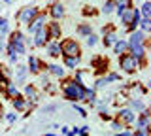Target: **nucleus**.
Returning <instances> with one entry per match:
<instances>
[{"label": "nucleus", "instance_id": "obj_1", "mask_svg": "<svg viewBox=\"0 0 151 136\" xmlns=\"http://www.w3.org/2000/svg\"><path fill=\"white\" fill-rule=\"evenodd\" d=\"M63 93H64V96L68 98V100L78 102V100H83L85 87H83V83L76 81V79H70V81H66L63 85Z\"/></svg>", "mask_w": 151, "mask_h": 136}, {"label": "nucleus", "instance_id": "obj_2", "mask_svg": "<svg viewBox=\"0 0 151 136\" xmlns=\"http://www.w3.org/2000/svg\"><path fill=\"white\" fill-rule=\"evenodd\" d=\"M9 47H13V51H15L17 55L27 53V47H25V36H23L19 30H15V32H12V34H9Z\"/></svg>", "mask_w": 151, "mask_h": 136}, {"label": "nucleus", "instance_id": "obj_3", "mask_svg": "<svg viewBox=\"0 0 151 136\" xmlns=\"http://www.w3.org/2000/svg\"><path fill=\"white\" fill-rule=\"evenodd\" d=\"M140 63H142V60L134 59L132 55H127V53H123L121 59H119V66L125 70V72H134V70H138Z\"/></svg>", "mask_w": 151, "mask_h": 136}, {"label": "nucleus", "instance_id": "obj_4", "mask_svg": "<svg viewBox=\"0 0 151 136\" xmlns=\"http://www.w3.org/2000/svg\"><path fill=\"white\" fill-rule=\"evenodd\" d=\"M60 51L64 57H79V45L76 40H64L60 44Z\"/></svg>", "mask_w": 151, "mask_h": 136}, {"label": "nucleus", "instance_id": "obj_5", "mask_svg": "<svg viewBox=\"0 0 151 136\" xmlns=\"http://www.w3.org/2000/svg\"><path fill=\"white\" fill-rule=\"evenodd\" d=\"M36 15H38V8H34V6H27V8H23V10L17 13V19H19V23L27 25V23H30Z\"/></svg>", "mask_w": 151, "mask_h": 136}, {"label": "nucleus", "instance_id": "obj_6", "mask_svg": "<svg viewBox=\"0 0 151 136\" xmlns=\"http://www.w3.org/2000/svg\"><path fill=\"white\" fill-rule=\"evenodd\" d=\"M49 42V36H47V29L45 27H42L40 30L34 32V40H32V44L36 45V47H44V45Z\"/></svg>", "mask_w": 151, "mask_h": 136}, {"label": "nucleus", "instance_id": "obj_7", "mask_svg": "<svg viewBox=\"0 0 151 136\" xmlns=\"http://www.w3.org/2000/svg\"><path fill=\"white\" fill-rule=\"evenodd\" d=\"M42 27H45V13H38V15L28 23V32L30 34H34L36 30H40Z\"/></svg>", "mask_w": 151, "mask_h": 136}, {"label": "nucleus", "instance_id": "obj_8", "mask_svg": "<svg viewBox=\"0 0 151 136\" xmlns=\"http://www.w3.org/2000/svg\"><path fill=\"white\" fill-rule=\"evenodd\" d=\"M144 42H145V32L134 30L130 34V40L127 42V45H129V49H130V47H134V45H144Z\"/></svg>", "mask_w": 151, "mask_h": 136}, {"label": "nucleus", "instance_id": "obj_9", "mask_svg": "<svg viewBox=\"0 0 151 136\" xmlns=\"http://www.w3.org/2000/svg\"><path fill=\"white\" fill-rule=\"evenodd\" d=\"M47 53H49L51 57H60V55H63V51H60V42L59 40L47 42Z\"/></svg>", "mask_w": 151, "mask_h": 136}, {"label": "nucleus", "instance_id": "obj_10", "mask_svg": "<svg viewBox=\"0 0 151 136\" xmlns=\"http://www.w3.org/2000/svg\"><path fill=\"white\" fill-rule=\"evenodd\" d=\"M136 129H149V112L142 110L140 117H136Z\"/></svg>", "mask_w": 151, "mask_h": 136}, {"label": "nucleus", "instance_id": "obj_11", "mask_svg": "<svg viewBox=\"0 0 151 136\" xmlns=\"http://www.w3.org/2000/svg\"><path fill=\"white\" fill-rule=\"evenodd\" d=\"M47 29V36H49V40H57V38H60V25L57 21L53 23H49V27H45Z\"/></svg>", "mask_w": 151, "mask_h": 136}, {"label": "nucleus", "instance_id": "obj_12", "mask_svg": "<svg viewBox=\"0 0 151 136\" xmlns=\"http://www.w3.org/2000/svg\"><path fill=\"white\" fill-rule=\"evenodd\" d=\"M119 119L123 123H134L136 121V114L129 108H125V110H119Z\"/></svg>", "mask_w": 151, "mask_h": 136}, {"label": "nucleus", "instance_id": "obj_13", "mask_svg": "<svg viewBox=\"0 0 151 136\" xmlns=\"http://www.w3.org/2000/svg\"><path fill=\"white\" fill-rule=\"evenodd\" d=\"M49 13H51V17L57 21V19H60V17L64 15V6L60 2H55L53 6H51V10H49Z\"/></svg>", "mask_w": 151, "mask_h": 136}, {"label": "nucleus", "instance_id": "obj_14", "mask_svg": "<svg viewBox=\"0 0 151 136\" xmlns=\"http://www.w3.org/2000/svg\"><path fill=\"white\" fill-rule=\"evenodd\" d=\"M40 68H42V63H40V59H38V57H34V55H30V57H28V66H27V70H30V72L38 74V72H40Z\"/></svg>", "mask_w": 151, "mask_h": 136}, {"label": "nucleus", "instance_id": "obj_15", "mask_svg": "<svg viewBox=\"0 0 151 136\" xmlns=\"http://www.w3.org/2000/svg\"><path fill=\"white\" fill-rule=\"evenodd\" d=\"M104 34H106V36H104V40H102V44H104V45H106V47H110V45H113V44H115V42H117V40H119V38H117V34H115V32H111V30H108V32H104Z\"/></svg>", "mask_w": 151, "mask_h": 136}, {"label": "nucleus", "instance_id": "obj_16", "mask_svg": "<svg viewBox=\"0 0 151 136\" xmlns=\"http://www.w3.org/2000/svg\"><path fill=\"white\" fill-rule=\"evenodd\" d=\"M127 49H129V45H127V42H125V40H117L115 44H113V51H115L117 55L127 53Z\"/></svg>", "mask_w": 151, "mask_h": 136}, {"label": "nucleus", "instance_id": "obj_17", "mask_svg": "<svg viewBox=\"0 0 151 136\" xmlns=\"http://www.w3.org/2000/svg\"><path fill=\"white\" fill-rule=\"evenodd\" d=\"M78 34H79V36H85V38H87L89 34H93L91 23H81V25L78 27Z\"/></svg>", "mask_w": 151, "mask_h": 136}, {"label": "nucleus", "instance_id": "obj_18", "mask_svg": "<svg viewBox=\"0 0 151 136\" xmlns=\"http://www.w3.org/2000/svg\"><path fill=\"white\" fill-rule=\"evenodd\" d=\"M49 72L53 74V76H57V78H63L64 76V68L63 66H59V64H49Z\"/></svg>", "mask_w": 151, "mask_h": 136}, {"label": "nucleus", "instance_id": "obj_19", "mask_svg": "<svg viewBox=\"0 0 151 136\" xmlns=\"http://www.w3.org/2000/svg\"><path fill=\"white\" fill-rule=\"evenodd\" d=\"M64 64L68 68H78L79 66V57H64Z\"/></svg>", "mask_w": 151, "mask_h": 136}, {"label": "nucleus", "instance_id": "obj_20", "mask_svg": "<svg viewBox=\"0 0 151 136\" xmlns=\"http://www.w3.org/2000/svg\"><path fill=\"white\" fill-rule=\"evenodd\" d=\"M129 104H130V108H132V110H138V112H142V110H145L144 102H142L140 98H130V100H129Z\"/></svg>", "mask_w": 151, "mask_h": 136}, {"label": "nucleus", "instance_id": "obj_21", "mask_svg": "<svg viewBox=\"0 0 151 136\" xmlns=\"http://www.w3.org/2000/svg\"><path fill=\"white\" fill-rule=\"evenodd\" d=\"M6 95L9 96V98H15V96H19V91H17V87H15V83H6Z\"/></svg>", "mask_w": 151, "mask_h": 136}, {"label": "nucleus", "instance_id": "obj_22", "mask_svg": "<svg viewBox=\"0 0 151 136\" xmlns=\"http://www.w3.org/2000/svg\"><path fill=\"white\" fill-rule=\"evenodd\" d=\"M27 72H28L27 66H23V64H21V66H17V68H15V78H17V81H23V79H25V76H27Z\"/></svg>", "mask_w": 151, "mask_h": 136}, {"label": "nucleus", "instance_id": "obj_23", "mask_svg": "<svg viewBox=\"0 0 151 136\" xmlns=\"http://www.w3.org/2000/svg\"><path fill=\"white\" fill-rule=\"evenodd\" d=\"M25 95H27L28 98H32L34 102L38 100V91H36V89L32 87V85H27V87H25Z\"/></svg>", "mask_w": 151, "mask_h": 136}, {"label": "nucleus", "instance_id": "obj_24", "mask_svg": "<svg viewBox=\"0 0 151 136\" xmlns=\"http://www.w3.org/2000/svg\"><path fill=\"white\" fill-rule=\"evenodd\" d=\"M140 17H147V19H151V4L145 0V4L142 6V12H140Z\"/></svg>", "mask_w": 151, "mask_h": 136}, {"label": "nucleus", "instance_id": "obj_25", "mask_svg": "<svg viewBox=\"0 0 151 136\" xmlns=\"http://www.w3.org/2000/svg\"><path fill=\"white\" fill-rule=\"evenodd\" d=\"M27 106H28V102L25 98H15V100H13V108H15V110H25Z\"/></svg>", "mask_w": 151, "mask_h": 136}, {"label": "nucleus", "instance_id": "obj_26", "mask_svg": "<svg viewBox=\"0 0 151 136\" xmlns=\"http://www.w3.org/2000/svg\"><path fill=\"white\" fill-rule=\"evenodd\" d=\"M6 34H8V21L4 17H0V38H4Z\"/></svg>", "mask_w": 151, "mask_h": 136}, {"label": "nucleus", "instance_id": "obj_27", "mask_svg": "<svg viewBox=\"0 0 151 136\" xmlns=\"http://www.w3.org/2000/svg\"><path fill=\"white\" fill-rule=\"evenodd\" d=\"M138 27H142V30H144V32H147L149 27H151V19H147V17H142L140 23H138Z\"/></svg>", "mask_w": 151, "mask_h": 136}, {"label": "nucleus", "instance_id": "obj_28", "mask_svg": "<svg viewBox=\"0 0 151 136\" xmlns=\"http://www.w3.org/2000/svg\"><path fill=\"white\" fill-rule=\"evenodd\" d=\"M113 8H115V2H113V0H108V2L102 6V13H111Z\"/></svg>", "mask_w": 151, "mask_h": 136}, {"label": "nucleus", "instance_id": "obj_29", "mask_svg": "<svg viewBox=\"0 0 151 136\" xmlns=\"http://www.w3.org/2000/svg\"><path fill=\"white\" fill-rule=\"evenodd\" d=\"M8 57H9V63H15L17 60V53L13 51V47H9V45H8Z\"/></svg>", "mask_w": 151, "mask_h": 136}, {"label": "nucleus", "instance_id": "obj_30", "mask_svg": "<svg viewBox=\"0 0 151 136\" xmlns=\"http://www.w3.org/2000/svg\"><path fill=\"white\" fill-rule=\"evenodd\" d=\"M74 110H76V112H78V114H79V115H83V117H85V115H87V112H85V110H83V108H81V106H78V104H76V102H74Z\"/></svg>", "mask_w": 151, "mask_h": 136}, {"label": "nucleus", "instance_id": "obj_31", "mask_svg": "<svg viewBox=\"0 0 151 136\" xmlns=\"http://www.w3.org/2000/svg\"><path fill=\"white\" fill-rule=\"evenodd\" d=\"M87 44L93 47V45L96 44V36H94V34H89V36H87Z\"/></svg>", "mask_w": 151, "mask_h": 136}, {"label": "nucleus", "instance_id": "obj_32", "mask_svg": "<svg viewBox=\"0 0 151 136\" xmlns=\"http://www.w3.org/2000/svg\"><path fill=\"white\" fill-rule=\"evenodd\" d=\"M111 129H113V130H121V129H123V125H121V123H117V121H113V123H111Z\"/></svg>", "mask_w": 151, "mask_h": 136}, {"label": "nucleus", "instance_id": "obj_33", "mask_svg": "<svg viewBox=\"0 0 151 136\" xmlns=\"http://www.w3.org/2000/svg\"><path fill=\"white\" fill-rule=\"evenodd\" d=\"M6 119L9 121V123H13V121L17 119V115H15V114H8V115H6Z\"/></svg>", "mask_w": 151, "mask_h": 136}, {"label": "nucleus", "instance_id": "obj_34", "mask_svg": "<svg viewBox=\"0 0 151 136\" xmlns=\"http://www.w3.org/2000/svg\"><path fill=\"white\" fill-rule=\"evenodd\" d=\"M115 136H134V134H132L130 130H121V132H119V134H115Z\"/></svg>", "mask_w": 151, "mask_h": 136}, {"label": "nucleus", "instance_id": "obj_35", "mask_svg": "<svg viewBox=\"0 0 151 136\" xmlns=\"http://www.w3.org/2000/svg\"><path fill=\"white\" fill-rule=\"evenodd\" d=\"M60 130H63V134H64V136H72V134H70V129H68V127H63Z\"/></svg>", "mask_w": 151, "mask_h": 136}, {"label": "nucleus", "instance_id": "obj_36", "mask_svg": "<svg viewBox=\"0 0 151 136\" xmlns=\"http://www.w3.org/2000/svg\"><path fill=\"white\" fill-rule=\"evenodd\" d=\"M2 49H4V44H2V42H0V53H2Z\"/></svg>", "mask_w": 151, "mask_h": 136}, {"label": "nucleus", "instance_id": "obj_37", "mask_svg": "<svg viewBox=\"0 0 151 136\" xmlns=\"http://www.w3.org/2000/svg\"><path fill=\"white\" fill-rule=\"evenodd\" d=\"M79 134H81V136H87V132H79Z\"/></svg>", "mask_w": 151, "mask_h": 136}, {"label": "nucleus", "instance_id": "obj_38", "mask_svg": "<svg viewBox=\"0 0 151 136\" xmlns=\"http://www.w3.org/2000/svg\"><path fill=\"white\" fill-rule=\"evenodd\" d=\"M6 2H9V0H6Z\"/></svg>", "mask_w": 151, "mask_h": 136}]
</instances>
